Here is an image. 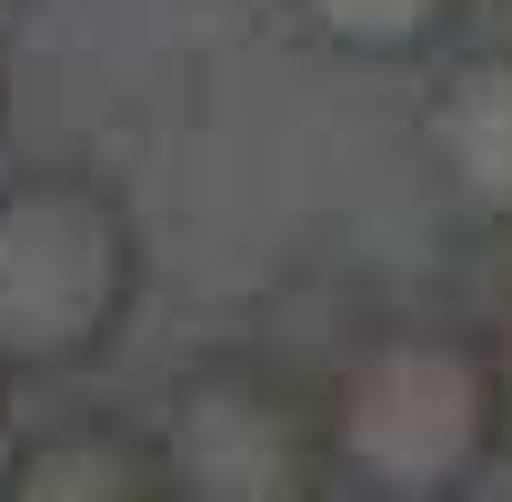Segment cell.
Here are the masks:
<instances>
[{
	"mask_svg": "<svg viewBox=\"0 0 512 502\" xmlns=\"http://www.w3.org/2000/svg\"><path fill=\"white\" fill-rule=\"evenodd\" d=\"M322 412H332V492L452 502L492 472L512 432V382L492 332L402 322V332H372L322 382Z\"/></svg>",
	"mask_w": 512,
	"mask_h": 502,
	"instance_id": "1",
	"label": "cell"
},
{
	"mask_svg": "<svg viewBox=\"0 0 512 502\" xmlns=\"http://www.w3.org/2000/svg\"><path fill=\"white\" fill-rule=\"evenodd\" d=\"M141 302L131 201L91 171L0 181V372H81Z\"/></svg>",
	"mask_w": 512,
	"mask_h": 502,
	"instance_id": "2",
	"label": "cell"
},
{
	"mask_svg": "<svg viewBox=\"0 0 512 502\" xmlns=\"http://www.w3.org/2000/svg\"><path fill=\"white\" fill-rule=\"evenodd\" d=\"M161 462L181 502H312L332 492L322 382L272 352H201L161 402Z\"/></svg>",
	"mask_w": 512,
	"mask_h": 502,
	"instance_id": "3",
	"label": "cell"
},
{
	"mask_svg": "<svg viewBox=\"0 0 512 502\" xmlns=\"http://www.w3.org/2000/svg\"><path fill=\"white\" fill-rule=\"evenodd\" d=\"M422 151L452 211L482 231H512V41H472L422 91Z\"/></svg>",
	"mask_w": 512,
	"mask_h": 502,
	"instance_id": "4",
	"label": "cell"
},
{
	"mask_svg": "<svg viewBox=\"0 0 512 502\" xmlns=\"http://www.w3.org/2000/svg\"><path fill=\"white\" fill-rule=\"evenodd\" d=\"M0 492H11V502H161L171 492V462H161V432L151 422L71 412V422H41L11 452Z\"/></svg>",
	"mask_w": 512,
	"mask_h": 502,
	"instance_id": "5",
	"label": "cell"
},
{
	"mask_svg": "<svg viewBox=\"0 0 512 502\" xmlns=\"http://www.w3.org/2000/svg\"><path fill=\"white\" fill-rule=\"evenodd\" d=\"M282 11H292L332 61L392 71V61H442V51L462 41V21H472V0H282Z\"/></svg>",
	"mask_w": 512,
	"mask_h": 502,
	"instance_id": "6",
	"label": "cell"
},
{
	"mask_svg": "<svg viewBox=\"0 0 512 502\" xmlns=\"http://www.w3.org/2000/svg\"><path fill=\"white\" fill-rule=\"evenodd\" d=\"M492 352H502V382H512V302H502V322H492Z\"/></svg>",
	"mask_w": 512,
	"mask_h": 502,
	"instance_id": "7",
	"label": "cell"
},
{
	"mask_svg": "<svg viewBox=\"0 0 512 502\" xmlns=\"http://www.w3.org/2000/svg\"><path fill=\"white\" fill-rule=\"evenodd\" d=\"M0 111H11V61H0Z\"/></svg>",
	"mask_w": 512,
	"mask_h": 502,
	"instance_id": "8",
	"label": "cell"
},
{
	"mask_svg": "<svg viewBox=\"0 0 512 502\" xmlns=\"http://www.w3.org/2000/svg\"><path fill=\"white\" fill-rule=\"evenodd\" d=\"M502 11H512V0H502Z\"/></svg>",
	"mask_w": 512,
	"mask_h": 502,
	"instance_id": "9",
	"label": "cell"
}]
</instances>
